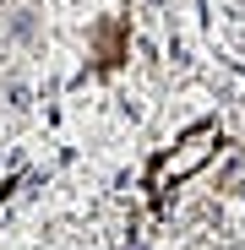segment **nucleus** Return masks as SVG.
Returning <instances> with one entry per match:
<instances>
[{
    "instance_id": "1",
    "label": "nucleus",
    "mask_w": 245,
    "mask_h": 250,
    "mask_svg": "<svg viewBox=\"0 0 245 250\" xmlns=\"http://www.w3.org/2000/svg\"><path fill=\"white\" fill-rule=\"evenodd\" d=\"M213 147H218V131H213V125H201V131H191L169 158H163L158 163V185H175V180H185V174H196L201 169V163H207L213 158Z\"/></svg>"
},
{
    "instance_id": "2",
    "label": "nucleus",
    "mask_w": 245,
    "mask_h": 250,
    "mask_svg": "<svg viewBox=\"0 0 245 250\" xmlns=\"http://www.w3.org/2000/svg\"><path fill=\"white\" fill-rule=\"evenodd\" d=\"M6 38L22 44V49H38V17H33V6H11L6 11Z\"/></svg>"
},
{
    "instance_id": "3",
    "label": "nucleus",
    "mask_w": 245,
    "mask_h": 250,
    "mask_svg": "<svg viewBox=\"0 0 245 250\" xmlns=\"http://www.w3.org/2000/svg\"><path fill=\"white\" fill-rule=\"evenodd\" d=\"M0 98H6V109H27L33 104V87L22 76H6V82H0Z\"/></svg>"
}]
</instances>
